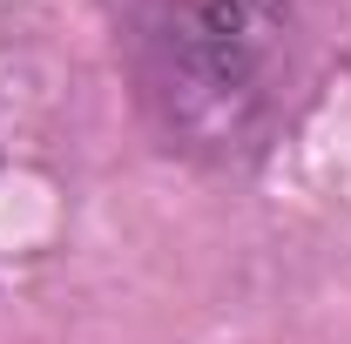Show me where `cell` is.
Segmentation results:
<instances>
[{
  "mask_svg": "<svg viewBox=\"0 0 351 344\" xmlns=\"http://www.w3.org/2000/svg\"><path fill=\"white\" fill-rule=\"evenodd\" d=\"M115 47L149 129L196 162H257L317 68L311 0H115Z\"/></svg>",
  "mask_w": 351,
  "mask_h": 344,
  "instance_id": "6da1fadb",
  "label": "cell"
}]
</instances>
